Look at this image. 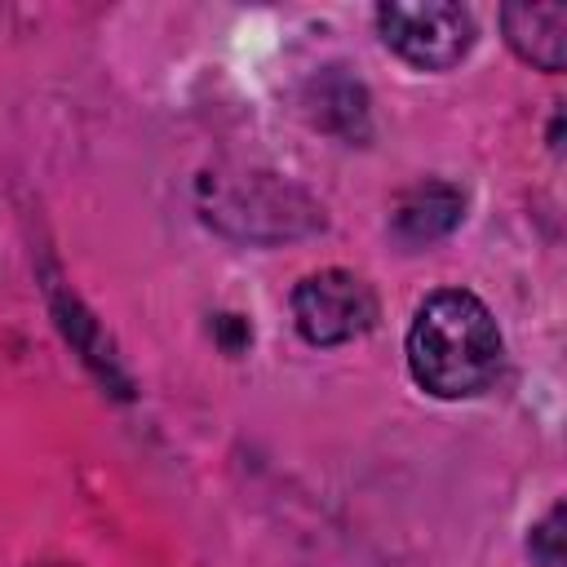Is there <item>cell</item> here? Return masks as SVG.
<instances>
[{"label":"cell","mask_w":567,"mask_h":567,"mask_svg":"<svg viewBox=\"0 0 567 567\" xmlns=\"http://www.w3.org/2000/svg\"><path fill=\"white\" fill-rule=\"evenodd\" d=\"M408 368L434 399H470L487 390L501 372V328L492 310L461 288L425 297L408 328Z\"/></svg>","instance_id":"6da1fadb"},{"label":"cell","mask_w":567,"mask_h":567,"mask_svg":"<svg viewBox=\"0 0 567 567\" xmlns=\"http://www.w3.org/2000/svg\"><path fill=\"white\" fill-rule=\"evenodd\" d=\"M377 31L421 71H447L474 44V18L452 0H390L377 9Z\"/></svg>","instance_id":"7a4b0ae2"},{"label":"cell","mask_w":567,"mask_h":567,"mask_svg":"<svg viewBox=\"0 0 567 567\" xmlns=\"http://www.w3.org/2000/svg\"><path fill=\"white\" fill-rule=\"evenodd\" d=\"M292 323L310 346H346L377 323V297L350 270H319L297 284Z\"/></svg>","instance_id":"3957f363"},{"label":"cell","mask_w":567,"mask_h":567,"mask_svg":"<svg viewBox=\"0 0 567 567\" xmlns=\"http://www.w3.org/2000/svg\"><path fill=\"white\" fill-rule=\"evenodd\" d=\"M501 27L509 49L540 66V71H563L567 62V4H505Z\"/></svg>","instance_id":"277c9868"},{"label":"cell","mask_w":567,"mask_h":567,"mask_svg":"<svg viewBox=\"0 0 567 567\" xmlns=\"http://www.w3.org/2000/svg\"><path fill=\"white\" fill-rule=\"evenodd\" d=\"M461 208H465V199H461L456 186H447V182H425V186H416V190H408V195L399 199L390 230H394L399 244L421 248V244L443 239V235L461 221Z\"/></svg>","instance_id":"5b68a950"},{"label":"cell","mask_w":567,"mask_h":567,"mask_svg":"<svg viewBox=\"0 0 567 567\" xmlns=\"http://www.w3.org/2000/svg\"><path fill=\"white\" fill-rule=\"evenodd\" d=\"M527 554H532V563H536V567H567V545H563V505H554V509L532 527Z\"/></svg>","instance_id":"8992f818"}]
</instances>
